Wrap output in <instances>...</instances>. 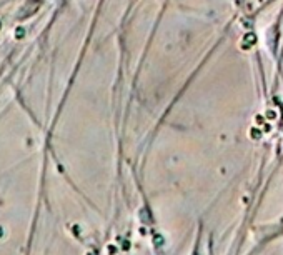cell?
I'll list each match as a JSON object with an SVG mask.
<instances>
[{
  "label": "cell",
  "instance_id": "1",
  "mask_svg": "<svg viewBox=\"0 0 283 255\" xmlns=\"http://www.w3.org/2000/svg\"><path fill=\"white\" fill-rule=\"evenodd\" d=\"M252 137H253V138H260V137H262V133H260V130L253 128V130H252Z\"/></svg>",
  "mask_w": 283,
  "mask_h": 255
},
{
  "label": "cell",
  "instance_id": "2",
  "mask_svg": "<svg viewBox=\"0 0 283 255\" xmlns=\"http://www.w3.org/2000/svg\"><path fill=\"white\" fill-rule=\"evenodd\" d=\"M245 40H246V42H252V45H253V42L257 40V38H255L253 34H250V35H246V37H245Z\"/></svg>",
  "mask_w": 283,
  "mask_h": 255
},
{
  "label": "cell",
  "instance_id": "3",
  "mask_svg": "<svg viewBox=\"0 0 283 255\" xmlns=\"http://www.w3.org/2000/svg\"><path fill=\"white\" fill-rule=\"evenodd\" d=\"M266 117H268V119L271 120V119H275V117H276V114H275V112H271V110H270V112H268V114H266Z\"/></svg>",
  "mask_w": 283,
  "mask_h": 255
},
{
  "label": "cell",
  "instance_id": "4",
  "mask_svg": "<svg viewBox=\"0 0 283 255\" xmlns=\"http://www.w3.org/2000/svg\"><path fill=\"white\" fill-rule=\"evenodd\" d=\"M257 122H258V123H263V117H260V115H258V117H257Z\"/></svg>",
  "mask_w": 283,
  "mask_h": 255
}]
</instances>
